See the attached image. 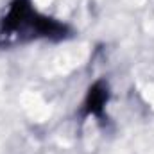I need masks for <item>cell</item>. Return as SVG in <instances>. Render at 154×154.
<instances>
[{
  "label": "cell",
  "instance_id": "1",
  "mask_svg": "<svg viewBox=\"0 0 154 154\" xmlns=\"http://www.w3.org/2000/svg\"><path fill=\"white\" fill-rule=\"evenodd\" d=\"M72 29L57 18L39 13L31 0H13L0 16V48H11L38 39L63 41Z\"/></svg>",
  "mask_w": 154,
  "mask_h": 154
},
{
  "label": "cell",
  "instance_id": "2",
  "mask_svg": "<svg viewBox=\"0 0 154 154\" xmlns=\"http://www.w3.org/2000/svg\"><path fill=\"white\" fill-rule=\"evenodd\" d=\"M109 97H111L109 84L104 79L95 81L88 88V93H86L84 102H82V108H81V116L82 118L95 116V118L102 120L104 118V113H106V106L109 102Z\"/></svg>",
  "mask_w": 154,
  "mask_h": 154
}]
</instances>
